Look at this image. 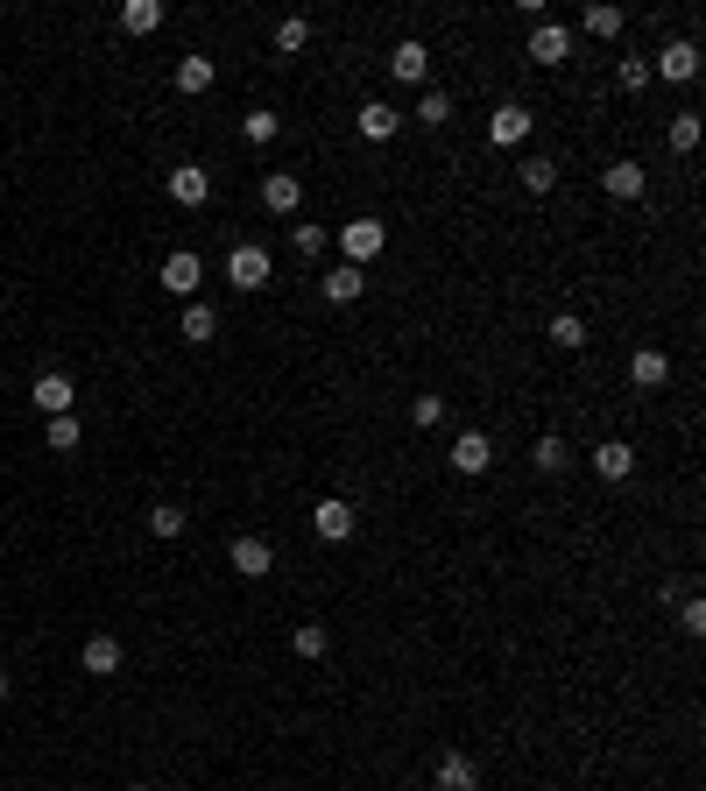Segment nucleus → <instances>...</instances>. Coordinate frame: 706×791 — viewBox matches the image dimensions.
Here are the masks:
<instances>
[{
	"mask_svg": "<svg viewBox=\"0 0 706 791\" xmlns=\"http://www.w3.org/2000/svg\"><path fill=\"white\" fill-rule=\"evenodd\" d=\"M565 50H573V29H565V22H537L530 29V64H544V72H551V64H565Z\"/></svg>",
	"mask_w": 706,
	"mask_h": 791,
	"instance_id": "nucleus-10",
	"label": "nucleus"
},
{
	"mask_svg": "<svg viewBox=\"0 0 706 791\" xmlns=\"http://www.w3.org/2000/svg\"><path fill=\"white\" fill-rule=\"evenodd\" d=\"M361 297H367V268L332 262V268H326V305H361Z\"/></svg>",
	"mask_w": 706,
	"mask_h": 791,
	"instance_id": "nucleus-16",
	"label": "nucleus"
},
{
	"mask_svg": "<svg viewBox=\"0 0 706 791\" xmlns=\"http://www.w3.org/2000/svg\"><path fill=\"white\" fill-rule=\"evenodd\" d=\"M530 466H537V474H565V466H573V446H565L559 431H544V439L530 446Z\"/></svg>",
	"mask_w": 706,
	"mask_h": 791,
	"instance_id": "nucleus-21",
	"label": "nucleus"
},
{
	"mask_svg": "<svg viewBox=\"0 0 706 791\" xmlns=\"http://www.w3.org/2000/svg\"><path fill=\"white\" fill-rule=\"evenodd\" d=\"M156 283H163V290H170V297H198V283H206V262H198L191 248H177V255H163Z\"/></svg>",
	"mask_w": 706,
	"mask_h": 791,
	"instance_id": "nucleus-6",
	"label": "nucleus"
},
{
	"mask_svg": "<svg viewBox=\"0 0 706 791\" xmlns=\"http://www.w3.org/2000/svg\"><path fill=\"white\" fill-rule=\"evenodd\" d=\"M0 706H8V671H0Z\"/></svg>",
	"mask_w": 706,
	"mask_h": 791,
	"instance_id": "nucleus-39",
	"label": "nucleus"
},
{
	"mask_svg": "<svg viewBox=\"0 0 706 791\" xmlns=\"http://www.w3.org/2000/svg\"><path fill=\"white\" fill-rule=\"evenodd\" d=\"M353 128H361L367 142H396V134H402V113L389 107V99H367V107L353 113Z\"/></svg>",
	"mask_w": 706,
	"mask_h": 791,
	"instance_id": "nucleus-14",
	"label": "nucleus"
},
{
	"mask_svg": "<svg viewBox=\"0 0 706 791\" xmlns=\"http://www.w3.org/2000/svg\"><path fill=\"white\" fill-rule=\"evenodd\" d=\"M516 177H523V191H530V198L559 191V163H551V156H530V163H523V171H516Z\"/></svg>",
	"mask_w": 706,
	"mask_h": 791,
	"instance_id": "nucleus-26",
	"label": "nucleus"
},
{
	"mask_svg": "<svg viewBox=\"0 0 706 791\" xmlns=\"http://www.w3.org/2000/svg\"><path fill=\"white\" fill-rule=\"evenodd\" d=\"M629 382H636V389H658V382H671V353L643 347V353H636V361H629Z\"/></svg>",
	"mask_w": 706,
	"mask_h": 791,
	"instance_id": "nucleus-22",
	"label": "nucleus"
},
{
	"mask_svg": "<svg viewBox=\"0 0 706 791\" xmlns=\"http://www.w3.org/2000/svg\"><path fill=\"white\" fill-rule=\"evenodd\" d=\"M290 248L305 262H318V255H326V227H290Z\"/></svg>",
	"mask_w": 706,
	"mask_h": 791,
	"instance_id": "nucleus-35",
	"label": "nucleus"
},
{
	"mask_svg": "<svg viewBox=\"0 0 706 791\" xmlns=\"http://www.w3.org/2000/svg\"><path fill=\"white\" fill-rule=\"evenodd\" d=\"M227 283H233V290H268V248L241 241V248L227 255Z\"/></svg>",
	"mask_w": 706,
	"mask_h": 791,
	"instance_id": "nucleus-5",
	"label": "nucleus"
},
{
	"mask_svg": "<svg viewBox=\"0 0 706 791\" xmlns=\"http://www.w3.org/2000/svg\"><path fill=\"white\" fill-rule=\"evenodd\" d=\"M650 86V57H629L621 64V92H643Z\"/></svg>",
	"mask_w": 706,
	"mask_h": 791,
	"instance_id": "nucleus-38",
	"label": "nucleus"
},
{
	"mask_svg": "<svg viewBox=\"0 0 706 791\" xmlns=\"http://www.w3.org/2000/svg\"><path fill=\"white\" fill-rule=\"evenodd\" d=\"M580 29H586V36H600V43H615V36H621V8L594 0V8H580Z\"/></svg>",
	"mask_w": 706,
	"mask_h": 791,
	"instance_id": "nucleus-23",
	"label": "nucleus"
},
{
	"mask_svg": "<svg viewBox=\"0 0 706 791\" xmlns=\"http://www.w3.org/2000/svg\"><path fill=\"white\" fill-rule=\"evenodd\" d=\"M29 396H36V410H43V417H71V403H78L71 375H57V367H43V375H36V389H29Z\"/></svg>",
	"mask_w": 706,
	"mask_h": 791,
	"instance_id": "nucleus-9",
	"label": "nucleus"
},
{
	"mask_svg": "<svg viewBox=\"0 0 706 791\" xmlns=\"http://www.w3.org/2000/svg\"><path fill=\"white\" fill-rule=\"evenodd\" d=\"M305 43H311V22H305V14H290V22L276 29V57H297Z\"/></svg>",
	"mask_w": 706,
	"mask_h": 791,
	"instance_id": "nucleus-30",
	"label": "nucleus"
},
{
	"mask_svg": "<svg viewBox=\"0 0 706 791\" xmlns=\"http://www.w3.org/2000/svg\"><path fill=\"white\" fill-rule=\"evenodd\" d=\"M431 778H439V791H481V763H474L466 749H445Z\"/></svg>",
	"mask_w": 706,
	"mask_h": 791,
	"instance_id": "nucleus-13",
	"label": "nucleus"
},
{
	"mask_svg": "<svg viewBox=\"0 0 706 791\" xmlns=\"http://www.w3.org/2000/svg\"><path fill=\"white\" fill-rule=\"evenodd\" d=\"M163 22H170V8H163V0H128V8H121V29H128V36H156Z\"/></svg>",
	"mask_w": 706,
	"mask_h": 791,
	"instance_id": "nucleus-20",
	"label": "nucleus"
},
{
	"mask_svg": "<svg viewBox=\"0 0 706 791\" xmlns=\"http://www.w3.org/2000/svg\"><path fill=\"white\" fill-rule=\"evenodd\" d=\"M184 340H198V347L220 340V311L212 305H184Z\"/></svg>",
	"mask_w": 706,
	"mask_h": 791,
	"instance_id": "nucleus-27",
	"label": "nucleus"
},
{
	"mask_svg": "<svg viewBox=\"0 0 706 791\" xmlns=\"http://www.w3.org/2000/svg\"><path fill=\"white\" fill-rule=\"evenodd\" d=\"M643 163H629V156H621V163H608V171H600V191H608V198H621V206H629V198H643Z\"/></svg>",
	"mask_w": 706,
	"mask_h": 791,
	"instance_id": "nucleus-17",
	"label": "nucleus"
},
{
	"mask_svg": "<svg viewBox=\"0 0 706 791\" xmlns=\"http://www.w3.org/2000/svg\"><path fill=\"white\" fill-rule=\"evenodd\" d=\"M417 121H424V128H445V121H452V99H445V92H424V99H417Z\"/></svg>",
	"mask_w": 706,
	"mask_h": 791,
	"instance_id": "nucleus-34",
	"label": "nucleus"
},
{
	"mask_svg": "<svg viewBox=\"0 0 706 791\" xmlns=\"http://www.w3.org/2000/svg\"><path fill=\"white\" fill-rule=\"evenodd\" d=\"M671 149H679V156L699 149V113H679V121H671Z\"/></svg>",
	"mask_w": 706,
	"mask_h": 791,
	"instance_id": "nucleus-33",
	"label": "nucleus"
},
{
	"mask_svg": "<svg viewBox=\"0 0 706 791\" xmlns=\"http://www.w3.org/2000/svg\"><path fill=\"white\" fill-rule=\"evenodd\" d=\"M43 446H49V452H78V417H49V425H43Z\"/></svg>",
	"mask_w": 706,
	"mask_h": 791,
	"instance_id": "nucleus-31",
	"label": "nucleus"
},
{
	"mask_svg": "<svg viewBox=\"0 0 706 791\" xmlns=\"http://www.w3.org/2000/svg\"><path fill=\"white\" fill-rule=\"evenodd\" d=\"M551 347H559V353H580V347H586V326H580L573 311H559V318H551Z\"/></svg>",
	"mask_w": 706,
	"mask_h": 791,
	"instance_id": "nucleus-28",
	"label": "nucleus"
},
{
	"mask_svg": "<svg viewBox=\"0 0 706 791\" xmlns=\"http://www.w3.org/2000/svg\"><path fill=\"white\" fill-rule=\"evenodd\" d=\"M650 78H664V86H693V78H699V43L693 36H671L658 57H650Z\"/></svg>",
	"mask_w": 706,
	"mask_h": 791,
	"instance_id": "nucleus-2",
	"label": "nucleus"
},
{
	"mask_svg": "<svg viewBox=\"0 0 706 791\" xmlns=\"http://www.w3.org/2000/svg\"><path fill=\"white\" fill-rule=\"evenodd\" d=\"M586 460H594V474H600V481H608V487H615V481H629V474H636V446H621V439H600L594 452H586Z\"/></svg>",
	"mask_w": 706,
	"mask_h": 791,
	"instance_id": "nucleus-11",
	"label": "nucleus"
},
{
	"mask_svg": "<svg viewBox=\"0 0 706 791\" xmlns=\"http://www.w3.org/2000/svg\"><path fill=\"white\" fill-rule=\"evenodd\" d=\"M679 629H685V636H706V601H699V594L679 608Z\"/></svg>",
	"mask_w": 706,
	"mask_h": 791,
	"instance_id": "nucleus-37",
	"label": "nucleus"
},
{
	"mask_svg": "<svg viewBox=\"0 0 706 791\" xmlns=\"http://www.w3.org/2000/svg\"><path fill=\"white\" fill-rule=\"evenodd\" d=\"M170 206H184V212L212 206V171H206V163H177V171H170Z\"/></svg>",
	"mask_w": 706,
	"mask_h": 791,
	"instance_id": "nucleus-4",
	"label": "nucleus"
},
{
	"mask_svg": "<svg viewBox=\"0 0 706 791\" xmlns=\"http://www.w3.org/2000/svg\"><path fill=\"white\" fill-rule=\"evenodd\" d=\"M78 664H86L92 679H113V671H121V636H86V650H78Z\"/></svg>",
	"mask_w": 706,
	"mask_h": 791,
	"instance_id": "nucleus-19",
	"label": "nucleus"
},
{
	"mask_svg": "<svg viewBox=\"0 0 706 791\" xmlns=\"http://www.w3.org/2000/svg\"><path fill=\"white\" fill-rule=\"evenodd\" d=\"M262 206L276 212V220H290V212L305 206V184H297L290 171H268V177H262Z\"/></svg>",
	"mask_w": 706,
	"mask_h": 791,
	"instance_id": "nucleus-12",
	"label": "nucleus"
},
{
	"mask_svg": "<svg viewBox=\"0 0 706 791\" xmlns=\"http://www.w3.org/2000/svg\"><path fill=\"white\" fill-rule=\"evenodd\" d=\"M311 530H318V545H346V537L361 530V509H353L346 495H326V502L311 509Z\"/></svg>",
	"mask_w": 706,
	"mask_h": 791,
	"instance_id": "nucleus-3",
	"label": "nucleus"
},
{
	"mask_svg": "<svg viewBox=\"0 0 706 791\" xmlns=\"http://www.w3.org/2000/svg\"><path fill=\"white\" fill-rule=\"evenodd\" d=\"M410 425H417V431H439V425H445V396H417V403H410Z\"/></svg>",
	"mask_w": 706,
	"mask_h": 791,
	"instance_id": "nucleus-32",
	"label": "nucleus"
},
{
	"mask_svg": "<svg viewBox=\"0 0 706 791\" xmlns=\"http://www.w3.org/2000/svg\"><path fill=\"white\" fill-rule=\"evenodd\" d=\"M184 530H191V509H177V502H156V509H148V537L170 545V537H184Z\"/></svg>",
	"mask_w": 706,
	"mask_h": 791,
	"instance_id": "nucleus-24",
	"label": "nucleus"
},
{
	"mask_svg": "<svg viewBox=\"0 0 706 791\" xmlns=\"http://www.w3.org/2000/svg\"><path fill=\"white\" fill-rule=\"evenodd\" d=\"M212 78H220V72H212V57H184V64H177V92H184V99L212 92Z\"/></svg>",
	"mask_w": 706,
	"mask_h": 791,
	"instance_id": "nucleus-25",
	"label": "nucleus"
},
{
	"mask_svg": "<svg viewBox=\"0 0 706 791\" xmlns=\"http://www.w3.org/2000/svg\"><path fill=\"white\" fill-rule=\"evenodd\" d=\"M276 113H268V107H255V113H247V121H241V134H247V142H276Z\"/></svg>",
	"mask_w": 706,
	"mask_h": 791,
	"instance_id": "nucleus-36",
	"label": "nucleus"
},
{
	"mask_svg": "<svg viewBox=\"0 0 706 791\" xmlns=\"http://www.w3.org/2000/svg\"><path fill=\"white\" fill-rule=\"evenodd\" d=\"M121 791H148V784H121Z\"/></svg>",
	"mask_w": 706,
	"mask_h": 791,
	"instance_id": "nucleus-40",
	"label": "nucleus"
},
{
	"mask_svg": "<svg viewBox=\"0 0 706 791\" xmlns=\"http://www.w3.org/2000/svg\"><path fill=\"white\" fill-rule=\"evenodd\" d=\"M340 248H346V262H353V268H367V262H382V248H389V227H382L375 212H361V220H346V227H340Z\"/></svg>",
	"mask_w": 706,
	"mask_h": 791,
	"instance_id": "nucleus-1",
	"label": "nucleus"
},
{
	"mask_svg": "<svg viewBox=\"0 0 706 791\" xmlns=\"http://www.w3.org/2000/svg\"><path fill=\"white\" fill-rule=\"evenodd\" d=\"M530 128H537V113L509 99V107H495V121H487V142H495V149H523Z\"/></svg>",
	"mask_w": 706,
	"mask_h": 791,
	"instance_id": "nucleus-7",
	"label": "nucleus"
},
{
	"mask_svg": "<svg viewBox=\"0 0 706 791\" xmlns=\"http://www.w3.org/2000/svg\"><path fill=\"white\" fill-rule=\"evenodd\" d=\"M290 650H297V658H326V650H332V636H326V622H305V629H297V636H290Z\"/></svg>",
	"mask_w": 706,
	"mask_h": 791,
	"instance_id": "nucleus-29",
	"label": "nucleus"
},
{
	"mask_svg": "<svg viewBox=\"0 0 706 791\" xmlns=\"http://www.w3.org/2000/svg\"><path fill=\"white\" fill-rule=\"evenodd\" d=\"M227 565L241 572V580H268V572H276V551H268V537H233Z\"/></svg>",
	"mask_w": 706,
	"mask_h": 791,
	"instance_id": "nucleus-8",
	"label": "nucleus"
},
{
	"mask_svg": "<svg viewBox=\"0 0 706 791\" xmlns=\"http://www.w3.org/2000/svg\"><path fill=\"white\" fill-rule=\"evenodd\" d=\"M452 466H460V474H487V466H495L487 431H460V439H452Z\"/></svg>",
	"mask_w": 706,
	"mask_h": 791,
	"instance_id": "nucleus-18",
	"label": "nucleus"
},
{
	"mask_svg": "<svg viewBox=\"0 0 706 791\" xmlns=\"http://www.w3.org/2000/svg\"><path fill=\"white\" fill-rule=\"evenodd\" d=\"M389 72L402 78V86H424V78H431V50L417 43V36H402V43L389 50Z\"/></svg>",
	"mask_w": 706,
	"mask_h": 791,
	"instance_id": "nucleus-15",
	"label": "nucleus"
}]
</instances>
